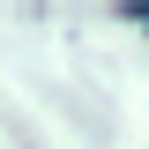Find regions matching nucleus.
Here are the masks:
<instances>
[{
	"label": "nucleus",
	"instance_id": "1",
	"mask_svg": "<svg viewBox=\"0 0 149 149\" xmlns=\"http://www.w3.org/2000/svg\"><path fill=\"white\" fill-rule=\"evenodd\" d=\"M119 22H142V30H149V8H142V0H127V8H119Z\"/></svg>",
	"mask_w": 149,
	"mask_h": 149
}]
</instances>
